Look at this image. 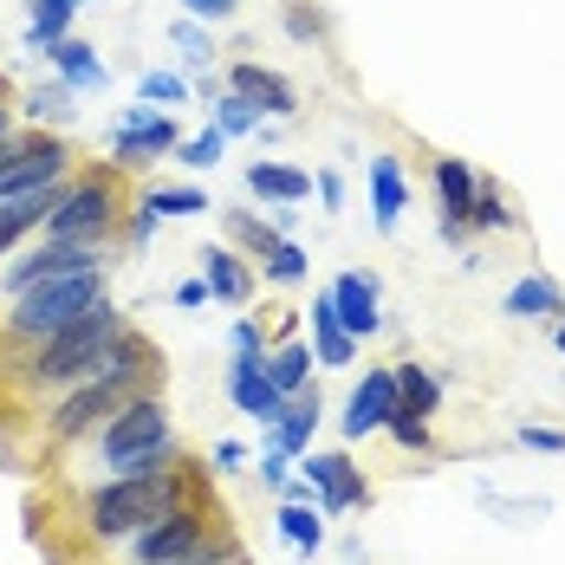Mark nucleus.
Segmentation results:
<instances>
[{
	"instance_id": "ea45409f",
	"label": "nucleus",
	"mask_w": 565,
	"mask_h": 565,
	"mask_svg": "<svg viewBox=\"0 0 565 565\" xmlns=\"http://www.w3.org/2000/svg\"><path fill=\"white\" fill-rule=\"evenodd\" d=\"M227 344H234V358H254V364H267V339H260V326H254V319H234Z\"/></svg>"
},
{
	"instance_id": "473e14b6",
	"label": "nucleus",
	"mask_w": 565,
	"mask_h": 565,
	"mask_svg": "<svg viewBox=\"0 0 565 565\" xmlns=\"http://www.w3.org/2000/svg\"><path fill=\"white\" fill-rule=\"evenodd\" d=\"M227 234H234V241H241V247H254V260H260V254H267V247H274V241H280V227L254 222V215H247V209H227Z\"/></svg>"
},
{
	"instance_id": "6e6552de",
	"label": "nucleus",
	"mask_w": 565,
	"mask_h": 565,
	"mask_svg": "<svg viewBox=\"0 0 565 565\" xmlns=\"http://www.w3.org/2000/svg\"><path fill=\"white\" fill-rule=\"evenodd\" d=\"M299 475L312 481V494H319V513H344L358 508V501H371V481H364V468H351V455H299Z\"/></svg>"
},
{
	"instance_id": "f704fd0d",
	"label": "nucleus",
	"mask_w": 565,
	"mask_h": 565,
	"mask_svg": "<svg viewBox=\"0 0 565 565\" xmlns=\"http://www.w3.org/2000/svg\"><path fill=\"white\" fill-rule=\"evenodd\" d=\"M384 429H391L396 443H403V449H429V416H416V409H403V403H396L391 416H384Z\"/></svg>"
},
{
	"instance_id": "0eeeda50",
	"label": "nucleus",
	"mask_w": 565,
	"mask_h": 565,
	"mask_svg": "<svg viewBox=\"0 0 565 565\" xmlns=\"http://www.w3.org/2000/svg\"><path fill=\"white\" fill-rule=\"evenodd\" d=\"M175 143H182V137H175V124H170V117L157 111V105H143V98H137V105L124 111V124H117L111 157L137 170V163H150V157H170Z\"/></svg>"
},
{
	"instance_id": "9d476101",
	"label": "nucleus",
	"mask_w": 565,
	"mask_h": 565,
	"mask_svg": "<svg viewBox=\"0 0 565 565\" xmlns=\"http://www.w3.org/2000/svg\"><path fill=\"white\" fill-rule=\"evenodd\" d=\"M130 391H117V384H98V377H85V384H72V396L53 409V436L58 443H72V436H85V429H98L105 416H117V403Z\"/></svg>"
},
{
	"instance_id": "20e7f679",
	"label": "nucleus",
	"mask_w": 565,
	"mask_h": 565,
	"mask_svg": "<svg viewBox=\"0 0 565 565\" xmlns=\"http://www.w3.org/2000/svg\"><path fill=\"white\" fill-rule=\"evenodd\" d=\"M124 332V319H117L111 299H98L85 319H72L65 332H53V339H40V351H33V384H85L92 377V364H98V351Z\"/></svg>"
},
{
	"instance_id": "f3484780",
	"label": "nucleus",
	"mask_w": 565,
	"mask_h": 565,
	"mask_svg": "<svg viewBox=\"0 0 565 565\" xmlns=\"http://www.w3.org/2000/svg\"><path fill=\"white\" fill-rule=\"evenodd\" d=\"M312 429H319V391L306 384L299 396H286V409H280V423H274V449L292 461V455H306L312 449Z\"/></svg>"
},
{
	"instance_id": "c9c22d12",
	"label": "nucleus",
	"mask_w": 565,
	"mask_h": 565,
	"mask_svg": "<svg viewBox=\"0 0 565 565\" xmlns=\"http://www.w3.org/2000/svg\"><path fill=\"white\" fill-rule=\"evenodd\" d=\"M137 98H143V105H182L189 85H182L175 72H143V78H137Z\"/></svg>"
},
{
	"instance_id": "2eb2a0df",
	"label": "nucleus",
	"mask_w": 565,
	"mask_h": 565,
	"mask_svg": "<svg viewBox=\"0 0 565 565\" xmlns=\"http://www.w3.org/2000/svg\"><path fill=\"white\" fill-rule=\"evenodd\" d=\"M332 306H339V326L351 332V339L384 332V312H377V280H371V274H339V280H332Z\"/></svg>"
},
{
	"instance_id": "7ed1b4c3",
	"label": "nucleus",
	"mask_w": 565,
	"mask_h": 565,
	"mask_svg": "<svg viewBox=\"0 0 565 565\" xmlns=\"http://www.w3.org/2000/svg\"><path fill=\"white\" fill-rule=\"evenodd\" d=\"M20 306H13V332L20 339H53L65 332L72 319H85L98 299H111L105 292V267H85V274H58V280H40L26 286V292H13Z\"/></svg>"
},
{
	"instance_id": "49530a36",
	"label": "nucleus",
	"mask_w": 565,
	"mask_h": 565,
	"mask_svg": "<svg viewBox=\"0 0 565 565\" xmlns=\"http://www.w3.org/2000/svg\"><path fill=\"white\" fill-rule=\"evenodd\" d=\"M319 195H326V209H344V182H339L332 170L319 175Z\"/></svg>"
},
{
	"instance_id": "3c124183",
	"label": "nucleus",
	"mask_w": 565,
	"mask_h": 565,
	"mask_svg": "<svg viewBox=\"0 0 565 565\" xmlns=\"http://www.w3.org/2000/svg\"><path fill=\"white\" fill-rule=\"evenodd\" d=\"M0 137H13V117H7V105H0Z\"/></svg>"
},
{
	"instance_id": "603ef678",
	"label": "nucleus",
	"mask_w": 565,
	"mask_h": 565,
	"mask_svg": "<svg viewBox=\"0 0 565 565\" xmlns=\"http://www.w3.org/2000/svg\"><path fill=\"white\" fill-rule=\"evenodd\" d=\"M553 344H559V351H565V319H559V332H553Z\"/></svg>"
},
{
	"instance_id": "ddd939ff",
	"label": "nucleus",
	"mask_w": 565,
	"mask_h": 565,
	"mask_svg": "<svg viewBox=\"0 0 565 565\" xmlns=\"http://www.w3.org/2000/svg\"><path fill=\"white\" fill-rule=\"evenodd\" d=\"M227 396H234V409L241 416H254V423H280V409H286V396L274 391V377H267V364H254V358H234L227 364Z\"/></svg>"
},
{
	"instance_id": "b1692460",
	"label": "nucleus",
	"mask_w": 565,
	"mask_h": 565,
	"mask_svg": "<svg viewBox=\"0 0 565 565\" xmlns=\"http://www.w3.org/2000/svg\"><path fill=\"white\" fill-rule=\"evenodd\" d=\"M565 312V292L546 274H526V280L508 286V319H559Z\"/></svg>"
},
{
	"instance_id": "cd10ccee",
	"label": "nucleus",
	"mask_w": 565,
	"mask_h": 565,
	"mask_svg": "<svg viewBox=\"0 0 565 565\" xmlns=\"http://www.w3.org/2000/svg\"><path fill=\"white\" fill-rule=\"evenodd\" d=\"M280 533L299 546V553H319V546H326V520H319L312 501H286L280 508Z\"/></svg>"
},
{
	"instance_id": "c756f323",
	"label": "nucleus",
	"mask_w": 565,
	"mask_h": 565,
	"mask_svg": "<svg viewBox=\"0 0 565 565\" xmlns=\"http://www.w3.org/2000/svg\"><path fill=\"white\" fill-rule=\"evenodd\" d=\"M260 274H267L274 286H299V280H306V254H299V247H292V241L280 234V241L260 254Z\"/></svg>"
},
{
	"instance_id": "864d4df0",
	"label": "nucleus",
	"mask_w": 565,
	"mask_h": 565,
	"mask_svg": "<svg viewBox=\"0 0 565 565\" xmlns=\"http://www.w3.org/2000/svg\"><path fill=\"white\" fill-rule=\"evenodd\" d=\"M72 7H85V0H72Z\"/></svg>"
},
{
	"instance_id": "72a5a7b5",
	"label": "nucleus",
	"mask_w": 565,
	"mask_h": 565,
	"mask_svg": "<svg viewBox=\"0 0 565 565\" xmlns=\"http://www.w3.org/2000/svg\"><path fill=\"white\" fill-rule=\"evenodd\" d=\"M143 209H157V215H202L209 195H202V189H150Z\"/></svg>"
},
{
	"instance_id": "79ce46f5",
	"label": "nucleus",
	"mask_w": 565,
	"mask_h": 565,
	"mask_svg": "<svg viewBox=\"0 0 565 565\" xmlns=\"http://www.w3.org/2000/svg\"><path fill=\"white\" fill-rule=\"evenodd\" d=\"M520 449H540V455H565V429H520Z\"/></svg>"
},
{
	"instance_id": "f8f14e48",
	"label": "nucleus",
	"mask_w": 565,
	"mask_h": 565,
	"mask_svg": "<svg viewBox=\"0 0 565 565\" xmlns=\"http://www.w3.org/2000/svg\"><path fill=\"white\" fill-rule=\"evenodd\" d=\"M65 182V143L58 137H33L20 150L13 170H0V195H33V189H58Z\"/></svg>"
},
{
	"instance_id": "393cba45",
	"label": "nucleus",
	"mask_w": 565,
	"mask_h": 565,
	"mask_svg": "<svg viewBox=\"0 0 565 565\" xmlns=\"http://www.w3.org/2000/svg\"><path fill=\"white\" fill-rule=\"evenodd\" d=\"M247 189H254L260 202H306V195H312V175L286 170V163H247Z\"/></svg>"
},
{
	"instance_id": "09e8293b",
	"label": "nucleus",
	"mask_w": 565,
	"mask_h": 565,
	"mask_svg": "<svg viewBox=\"0 0 565 565\" xmlns=\"http://www.w3.org/2000/svg\"><path fill=\"white\" fill-rule=\"evenodd\" d=\"M260 475H267V481L280 488V481H286V455H280V449H267V461H260Z\"/></svg>"
},
{
	"instance_id": "4be33fe9",
	"label": "nucleus",
	"mask_w": 565,
	"mask_h": 565,
	"mask_svg": "<svg viewBox=\"0 0 565 565\" xmlns=\"http://www.w3.org/2000/svg\"><path fill=\"white\" fill-rule=\"evenodd\" d=\"M403 209H409V182L396 170V157H371V215H377V227H396Z\"/></svg>"
},
{
	"instance_id": "37998d69",
	"label": "nucleus",
	"mask_w": 565,
	"mask_h": 565,
	"mask_svg": "<svg viewBox=\"0 0 565 565\" xmlns=\"http://www.w3.org/2000/svg\"><path fill=\"white\" fill-rule=\"evenodd\" d=\"M182 7H189V20H227L241 0H182Z\"/></svg>"
},
{
	"instance_id": "58836bf2",
	"label": "nucleus",
	"mask_w": 565,
	"mask_h": 565,
	"mask_svg": "<svg viewBox=\"0 0 565 565\" xmlns=\"http://www.w3.org/2000/svg\"><path fill=\"white\" fill-rule=\"evenodd\" d=\"M468 227H513V209L481 182V195H475V209H468Z\"/></svg>"
},
{
	"instance_id": "6ab92c4d",
	"label": "nucleus",
	"mask_w": 565,
	"mask_h": 565,
	"mask_svg": "<svg viewBox=\"0 0 565 565\" xmlns=\"http://www.w3.org/2000/svg\"><path fill=\"white\" fill-rule=\"evenodd\" d=\"M351 351H358V339L339 326V306H332V286L312 299V358L319 364H351Z\"/></svg>"
},
{
	"instance_id": "bb28decb",
	"label": "nucleus",
	"mask_w": 565,
	"mask_h": 565,
	"mask_svg": "<svg viewBox=\"0 0 565 565\" xmlns=\"http://www.w3.org/2000/svg\"><path fill=\"white\" fill-rule=\"evenodd\" d=\"M267 377H274L280 396H299L312 384V351H306V344H280V351L267 358Z\"/></svg>"
},
{
	"instance_id": "39448f33",
	"label": "nucleus",
	"mask_w": 565,
	"mask_h": 565,
	"mask_svg": "<svg viewBox=\"0 0 565 565\" xmlns=\"http://www.w3.org/2000/svg\"><path fill=\"white\" fill-rule=\"evenodd\" d=\"M117 222V189L105 175H85V182H58V202L46 215V241H78V247H105V234Z\"/></svg>"
},
{
	"instance_id": "aec40b11",
	"label": "nucleus",
	"mask_w": 565,
	"mask_h": 565,
	"mask_svg": "<svg viewBox=\"0 0 565 565\" xmlns=\"http://www.w3.org/2000/svg\"><path fill=\"white\" fill-rule=\"evenodd\" d=\"M202 286H209L215 299H227V306H247V299H254V274H247L241 254H227V247H209V254H202Z\"/></svg>"
},
{
	"instance_id": "f03ea898",
	"label": "nucleus",
	"mask_w": 565,
	"mask_h": 565,
	"mask_svg": "<svg viewBox=\"0 0 565 565\" xmlns=\"http://www.w3.org/2000/svg\"><path fill=\"white\" fill-rule=\"evenodd\" d=\"M98 449H105L111 475H157V468H170L175 461L170 409L157 396H124L117 416L105 423V436H98Z\"/></svg>"
},
{
	"instance_id": "a878e982",
	"label": "nucleus",
	"mask_w": 565,
	"mask_h": 565,
	"mask_svg": "<svg viewBox=\"0 0 565 565\" xmlns=\"http://www.w3.org/2000/svg\"><path fill=\"white\" fill-rule=\"evenodd\" d=\"M396 403L416 409V416H436V409H443V384H436L423 364H396Z\"/></svg>"
},
{
	"instance_id": "423d86ee",
	"label": "nucleus",
	"mask_w": 565,
	"mask_h": 565,
	"mask_svg": "<svg viewBox=\"0 0 565 565\" xmlns=\"http://www.w3.org/2000/svg\"><path fill=\"white\" fill-rule=\"evenodd\" d=\"M209 546V520L189 508H170V513H157L150 526H137L130 533V553H137V565H182V559H195Z\"/></svg>"
},
{
	"instance_id": "7c9ffc66",
	"label": "nucleus",
	"mask_w": 565,
	"mask_h": 565,
	"mask_svg": "<svg viewBox=\"0 0 565 565\" xmlns=\"http://www.w3.org/2000/svg\"><path fill=\"white\" fill-rule=\"evenodd\" d=\"M222 130H215V124H209V130H202V137H182V143H175L170 157L175 163H182V170H215V163H222Z\"/></svg>"
},
{
	"instance_id": "8fccbe9b",
	"label": "nucleus",
	"mask_w": 565,
	"mask_h": 565,
	"mask_svg": "<svg viewBox=\"0 0 565 565\" xmlns=\"http://www.w3.org/2000/svg\"><path fill=\"white\" fill-rule=\"evenodd\" d=\"M215 461L222 468H241V443H215Z\"/></svg>"
},
{
	"instance_id": "4468645a",
	"label": "nucleus",
	"mask_w": 565,
	"mask_h": 565,
	"mask_svg": "<svg viewBox=\"0 0 565 565\" xmlns=\"http://www.w3.org/2000/svg\"><path fill=\"white\" fill-rule=\"evenodd\" d=\"M227 92H241V98H247L260 117H292V111H299V92L286 85L280 72L254 65V58H241V65L227 72Z\"/></svg>"
},
{
	"instance_id": "5701e85b",
	"label": "nucleus",
	"mask_w": 565,
	"mask_h": 565,
	"mask_svg": "<svg viewBox=\"0 0 565 565\" xmlns=\"http://www.w3.org/2000/svg\"><path fill=\"white\" fill-rule=\"evenodd\" d=\"M58 189H33V195H0V254L26 234V227H40L46 215H53Z\"/></svg>"
},
{
	"instance_id": "412c9836",
	"label": "nucleus",
	"mask_w": 565,
	"mask_h": 565,
	"mask_svg": "<svg viewBox=\"0 0 565 565\" xmlns=\"http://www.w3.org/2000/svg\"><path fill=\"white\" fill-rule=\"evenodd\" d=\"M46 58L58 65V78H65L72 92H98V85L111 78V72H105V58H98V46H85V40H72V33H65V40H58V46H53Z\"/></svg>"
},
{
	"instance_id": "c03bdc74",
	"label": "nucleus",
	"mask_w": 565,
	"mask_h": 565,
	"mask_svg": "<svg viewBox=\"0 0 565 565\" xmlns=\"http://www.w3.org/2000/svg\"><path fill=\"white\" fill-rule=\"evenodd\" d=\"M182 565H247V559H241V546H202L195 559H182Z\"/></svg>"
},
{
	"instance_id": "dca6fc26",
	"label": "nucleus",
	"mask_w": 565,
	"mask_h": 565,
	"mask_svg": "<svg viewBox=\"0 0 565 565\" xmlns=\"http://www.w3.org/2000/svg\"><path fill=\"white\" fill-rule=\"evenodd\" d=\"M150 364H157V358H150V344L137 339V332H117V339L98 351L92 377H98V384H117V391H130V384H143V377H150Z\"/></svg>"
},
{
	"instance_id": "f257e3e1",
	"label": "nucleus",
	"mask_w": 565,
	"mask_h": 565,
	"mask_svg": "<svg viewBox=\"0 0 565 565\" xmlns=\"http://www.w3.org/2000/svg\"><path fill=\"white\" fill-rule=\"evenodd\" d=\"M182 508V475L157 468V475H111L92 501H85V526L98 540H130L137 526H150L157 513Z\"/></svg>"
},
{
	"instance_id": "e433bc0d",
	"label": "nucleus",
	"mask_w": 565,
	"mask_h": 565,
	"mask_svg": "<svg viewBox=\"0 0 565 565\" xmlns=\"http://www.w3.org/2000/svg\"><path fill=\"white\" fill-rule=\"evenodd\" d=\"M26 117H40V124H46V117H72V85H65V78H58V85H40V92H33V98H26Z\"/></svg>"
},
{
	"instance_id": "a18cd8bd",
	"label": "nucleus",
	"mask_w": 565,
	"mask_h": 565,
	"mask_svg": "<svg viewBox=\"0 0 565 565\" xmlns=\"http://www.w3.org/2000/svg\"><path fill=\"white\" fill-rule=\"evenodd\" d=\"M157 222H163V215H157V209H137V222H130V241H137V247H143V241H150V234H157Z\"/></svg>"
},
{
	"instance_id": "a19ab883",
	"label": "nucleus",
	"mask_w": 565,
	"mask_h": 565,
	"mask_svg": "<svg viewBox=\"0 0 565 565\" xmlns=\"http://www.w3.org/2000/svg\"><path fill=\"white\" fill-rule=\"evenodd\" d=\"M286 33H292V40H299V46H312V40H319V33H326V20H319V13H312V7H299V0H292V7H286Z\"/></svg>"
},
{
	"instance_id": "9b49d317",
	"label": "nucleus",
	"mask_w": 565,
	"mask_h": 565,
	"mask_svg": "<svg viewBox=\"0 0 565 565\" xmlns=\"http://www.w3.org/2000/svg\"><path fill=\"white\" fill-rule=\"evenodd\" d=\"M391 409H396V371H364V384L344 396V443L377 436Z\"/></svg>"
},
{
	"instance_id": "2f4dec72",
	"label": "nucleus",
	"mask_w": 565,
	"mask_h": 565,
	"mask_svg": "<svg viewBox=\"0 0 565 565\" xmlns=\"http://www.w3.org/2000/svg\"><path fill=\"white\" fill-rule=\"evenodd\" d=\"M215 130L222 137H247V130H260V111L241 92H227V98H215Z\"/></svg>"
},
{
	"instance_id": "4c0bfd02",
	"label": "nucleus",
	"mask_w": 565,
	"mask_h": 565,
	"mask_svg": "<svg viewBox=\"0 0 565 565\" xmlns=\"http://www.w3.org/2000/svg\"><path fill=\"white\" fill-rule=\"evenodd\" d=\"M170 40H175V46H182V58H189L195 72H202V65L215 58V46H209V33H202L195 20H175V26H170Z\"/></svg>"
},
{
	"instance_id": "a211bd4d",
	"label": "nucleus",
	"mask_w": 565,
	"mask_h": 565,
	"mask_svg": "<svg viewBox=\"0 0 565 565\" xmlns=\"http://www.w3.org/2000/svg\"><path fill=\"white\" fill-rule=\"evenodd\" d=\"M475 195H481V175L468 170L461 157H443V163H436V202H443V222H461V227H468Z\"/></svg>"
},
{
	"instance_id": "1a4fd4ad",
	"label": "nucleus",
	"mask_w": 565,
	"mask_h": 565,
	"mask_svg": "<svg viewBox=\"0 0 565 565\" xmlns=\"http://www.w3.org/2000/svg\"><path fill=\"white\" fill-rule=\"evenodd\" d=\"M85 267H105V247H78V241H46L40 254L13 260L7 267V292H26L40 280H58V274H85Z\"/></svg>"
},
{
	"instance_id": "de8ad7c7",
	"label": "nucleus",
	"mask_w": 565,
	"mask_h": 565,
	"mask_svg": "<svg viewBox=\"0 0 565 565\" xmlns=\"http://www.w3.org/2000/svg\"><path fill=\"white\" fill-rule=\"evenodd\" d=\"M202 299H209V286H202V280H182V286H175V306H202Z\"/></svg>"
},
{
	"instance_id": "c85d7f7f",
	"label": "nucleus",
	"mask_w": 565,
	"mask_h": 565,
	"mask_svg": "<svg viewBox=\"0 0 565 565\" xmlns=\"http://www.w3.org/2000/svg\"><path fill=\"white\" fill-rule=\"evenodd\" d=\"M72 13H78L72 0H33V33H26V40H33L40 53H53L58 40L72 33Z\"/></svg>"
}]
</instances>
